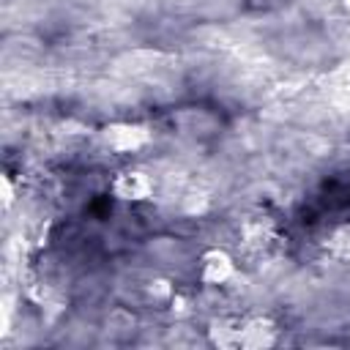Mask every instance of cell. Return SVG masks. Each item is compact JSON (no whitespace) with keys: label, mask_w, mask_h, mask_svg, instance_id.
<instances>
[{"label":"cell","mask_w":350,"mask_h":350,"mask_svg":"<svg viewBox=\"0 0 350 350\" xmlns=\"http://www.w3.org/2000/svg\"><path fill=\"white\" fill-rule=\"evenodd\" d=\"M273 331H276L273 323L265 317H243L221 328H211L213 342L224 347H268L276 342Z\"/></svg>","instance_id":"1"},{"label":"cell","mask_w":350,"mask_h":350,"mask_svg":"<svg viewBox=\"0 0 350 350\" xmlns=\"http://www.w3.org/2000/svg\"><path fill=\"white\" fill-rule=\"evenodd\" d=\"M112 191H115V197H120L126 202H139L153 194V178L142 170H123L112 180Z\"/></svg>","instance_id":"2"},{"label":"cell","mask_w":350,"mask_h":350,"mask_svg":"<svg viewBox=\"0 0 350 350\" xmlns=\"http://www.w3.org/2000/svg\"><path fill=\"white\" fill-rule=\"evenodd\" d=\"M232 273H235L232 257L227 252H221V249H213L200 260V279L205 284H224Z\"/></svg>","instance_id":"3"},{"label":"cell","mask_w":350,"mask_h":350,"mask_svg":"<svg viewBox=\"0 0 350 350\" xmlns=\"http://www.w3.org/2000/svg\"><path fill=\"white\" fill-rule=\"evenodd\" d=\"M276 3H282V0H257V5H262V8H268V5H276ZM287 3V0H284Z\"/></svg>","instance_id":"4"}]
</instances>
